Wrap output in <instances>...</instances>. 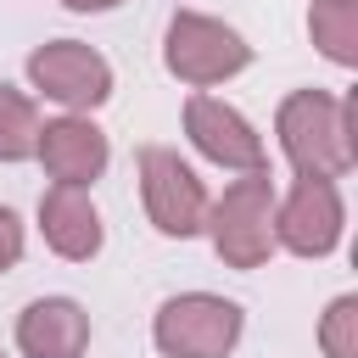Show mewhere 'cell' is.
Returning a JSON list of instances; mask_svg holds the SVG:
<instances>
[{"instance_id": "1", "label": "cell", "mask_w": 358, "mask_h": 358, "mask_svg": "<svg viewBox=\"0 0 358 358\" xmlns=\"http://www.w3.org/2000/svg\"><path fill=\"white\" fill-rule=\"evenodd\" d=\"M352 112H358L352 95L347 101H336L324 90L285 95V106H280V145L296 162V173H308V179H341L352 168V157H358V145H352Z\"/></svg>"}, {"instance_id": "2", "label": "cell", "mask_w": 358, "mask_h": 358, "mask_svg": "<svg viewBox=\"0 0 358 358\" xmlns=\"http://www.w3.org/2000/svg\"><path fill=\"white\" fill-rule=\"evenodd\" d=\"M207 229H213V246L229 268H257L274 252V185H268V173L257 168V173L235 179L218 196Z\"/></svg>"}, {"instance_id": "3", "label": "cell", "mask_w": 358, "mask_h": 358, "mask_svg": "<svg viewBox=\"0 0 358 358\" xmlns=\"http://www.w3.org/2000/svg\"><path fill=\"white\" fill-rule=\"evenodd\" d=\"M241 341V308L207 291L168 296L157 313V347L168 358H224Z\"/></svg>"}, {"instance_id": "4", "label": "cell", "mask_w": 358, "mask_h": 358, "mask_svg": "<svg viewBox=\"0 0 358 358\" xmlns=\"http://www.w3.org/2000/svg\"><path fill=\"white\" fill-rule=\"evenodd\" d=\"M162 56H168V73L185 78V84H218V78H229V73H241V67L252 62L246 39H241L235 28L201 17V11H179V17L168 22Z\"/></svg>"}, {"instance_id": "5", "label": "cell", "mask_w": 358, "mask_h": 358, "mask_svg": "<svg viewBox=\"0 0 358 358\" xmlns=\"http://www.w3.org/2000/svg\"><path fill=\"white\" fill-rule=\"evenodd\" d=\"M140 196H145V213L162 235H196L201 218H207V190L201 179L179 162V151L168 145H145L140 151Z\"/></svg>"}, {"instance_id": "6", "label": "cell", "mask_w": 358, "mask_h": 358, "mask_svg": "<svg viewBox=\"0 0 358 358\" xmlns=\"http://www.w3.org/2000/svg\"><path fill=\"white\" fill-rule=\"evenodd\" d=\"M28 78L62 101V106H101L112 95V67L101 50L78 45V39H56V45H39L28 56Z\"/></svg>"}, {"instance_id": "7", "label": "cell", "mask_w": 358, "mask_h": 358, "mask_svg": "<svg viewBox=\"0 0 358 358\" xmlns=\"http://www.w3.org/2000/svg\"><path fill=\"white\" fill-rule=\"evenodd\" d=\"M274 241L296 257H324L341 241V196L336 179H296V190L285 196V207L274 213Z\"/></svg>"}, {"instance_id": "8", "label": "cell", "mask_w": 358, "mask_h": 358, "mask_svg": "<svg viewBox=\"0 0 358 358\" xmlns=\"http://www.w3.org/2000/svg\"><path fill=\"white\" fill-rule=\"evenodd\" d=\"M185 129H190L196 151L213 157L218 168H241V173H257L263 168V140L252 134V123L235 106H224L213 95H190L185 101Z\"/></svg>"}, {"instance_id": "9", "label": "cell", "mask_w": 358, "mask_h": 358, "mask_svg": "<svg viewBox=\"0 0 358 358\" xmlns=\"http://www.w3.org/2000/svg\"><path fill=\"white\" fill-rule=\"evenodd\" d=\"M34 157L45 162V173H50L56 185L84 190V185H95L101 168H106V134H101L90 117H56V123L39 129Z\"/></svg>"}, {"instance_id": "10", "label": "cell", "mask_w": 358, "mask_h": 358, "mask_svg": "<svg viewBox=\"0 0 358 358\" xmlns=\"http://www.w3.org/2000/svg\"><path fill=\"white\" fill-rule=\"evenodd\" d=\"M17 347L28 358H84L90 347V313L67 296H45L28 302V313L17 319Z\"/></svg>"}, {"instance_id": "11", "label": "cell", "mask_w": 358, "mask_h": 358, "mask_svg": "<svg viewBox=\"0 0 358 358\" xmlns=\"http://www.w3.org/2000/svg\"><path fill=\"white\" fill-rule=\"evenodd\" d=\"M39 229L50 241V252H62L73 263H84V257L101 252V218H95L90 196L73 190V185H50L39 196Z\"/></svg>"}, {"instance_id": "12", "label": "cell", "mask_w": 358, "mask_h": 358, "mask_svg": "<svg viewBox=\"0 0 358 358\" xmlns=\"http://www.w3.org/2000/svg\"><path fill=\"white\" fill-rule=\"evenodd\" d=\"M308 28H313V45L330 62L358 67V0H313Z\"/></svg>"}, {"instance_id": "13", "label": "cell", "mask_w": 358, "mask_h": 358, "mask_svg": "<svg viewBox=\"0 0 358 358\" xmlns=\"http://www.w3.org/2000/svg\"><path fill=\"white\" fill-rule=\"evenodd\" d=\"M39 145V112L22 90L0 84V162H22Z\"/></svg>"}, {"instance_id": "14", "label": "cell", "mask_w": 358, "mask_h": 358, "mask_svg": "<svg viewBox=\"0 0 358 358\" xmlns=\"http://www.w3.org/2000/svg\"><path fill=\"white\" fill-rule=\"evenodd\" d=\"M319 341L330 358H358V296H336L324 324H319Z\"/></svg>"}, {"instance_id": "15", "label": "cell", "mask_w": 358, "mask_h": 358, "mask_svg": "<svg viewBox=\"0 0 358 358\" xmlns=\"http://www.w3.org/2000/svg\"><path fill=\"white\" fill-rule=\"evenodd\" d=\"M17 257H22V224H17L11 207H0V274H6Z\"/></svg>"}, {"instance_id": "16", "label": "cell", "mask_w": 358, "mask_h": 358, "mask_svg": "<svg viewBox=\"0 0 358 358\" xmlns=\"http://www.w3.org/2000/svg\"><path fill=\"white\" fill-rule=\"evenodd\" d=\"M73 11H106V6H117V0H67Z\"/></svg>"}, {"instance_id": "17", "label": "cell", "mask_w": 358, "mask_h": 358, "mask_svg": "<svg viewBox=\"0 0 358 358\" xmlns=\"http://www.w3.org/2000/svg\"><path fill=\"white\" fill-rule=\"evenodd\" d=\"M0 358H6V352H0Z\"/></svg>"}]
</instances>
